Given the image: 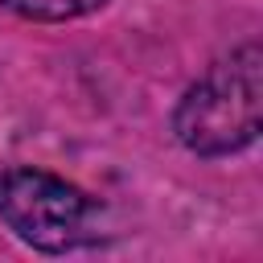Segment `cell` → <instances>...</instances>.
<instances>
[{"label":"cell","mask_w":263,"mask_h":263,"mask_svg":"<svg viewBox=\"0 0 263 263\" xmlns=\"http://www.w3.org/2000/svg\"><path fill=\"white\" fill-rule=\"evenodd\" d=\"M259 107H263V53L259 45H242L226 62L210 66V74L185 90L173 127L189 152L226 156L259 136Z\"/></svg>","instance_id":"1"},{"label":"cell","mask_w":263,"mask_h":263,"mask_svg":"<svg viewBox=\"0 0 263 263\" xmlns=\"http://www.w3.org/2000/svg\"><path fill=\"white\" fill-rule=\"evenodd\" d=\"M0 218L37 251H70L95 238V201L41 168H0Z\"/></svg>","instance_id":"2"},{"label":"cell","mask_w":263,"mask_h":263,"mask_svg":"<svg viewBox=\"0 0 263 263\" xmlns=\"http://www.w3.org/2000/svg\"><path fill=\"white\" fill-rule=\"evenodd\" d=\"M99 4H107V0H0V8L33 16V21H70V16L95 12Z\"/></svg>","instance_id":"3"}]
</instances>
